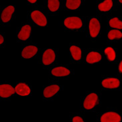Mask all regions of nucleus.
I'll return each instance as SVG.
<instances>
[{"mask_svg":"<svg viewBox=\"0 0 122 122\" xmlns=\"http://www.w3.org/2000/svg\"><path fill=\"white\" fill-rule=\"evenodd\" d=\"M64 25L69 29H79L82 26V21L77 17H69L64 21Z\"/></svg>","mask_w":122,"mask_h":122,"instance_id":"nucleus-1","label":"nucleus"},{"mask_svg":"<svg viewBox=\"0 0 122 122\" xmlns=\"http://www.w3.org/2000/svg\"><path fill=\"white\" fill-rule=\"evenodd\" d=\"M31 17L33 21L40 26H46L47 25V19L40 11H34L31 14Z\"/></svg>","mask_w":122,"mask_h":122,"instance_id":"nucleus-2","label":"nucleus"},{"mask_svg":"<svg viewBox=\"0 0 122 122\" xmlns=\"http://www.w3.org/2000/svg\"><path fill=\"white\" fill-rule=\"evenodd\" d=\"M98 100L97 95L93 93H90L89 95L86 97V98L84 100L83 102V107L86 109H91L93 108Z\"/></svg>","mask_w":122,"mask_h":122,"instance_id":"nucleus-3","label":"nucleus"},{"mask_svg":"<svg viewBox=\"0 0 122 122\" xmlns=\"http://www.w3.org/2000/svg\"><path fill=\"white\" fill-rule=\"evenodd\" d=\"M100 23L99 21L96 19L93 18L90 20L89 24V32H90V36L92 37H96L99 34V31H100Z\"/></svg>","mask_w":122,"mask_h":122,"instance_id":"nucleus-4","label":"nucleus"},{"mask_svg":"<svg viewBox=\"0 0 122 122\" xmlns=\"http://www.w3.org/2000/svg\"><path fill=\"white\" fill-rule=\"evenodd\" d=\"M121 117L116 112H107L101 117V122H120Z\"/></svg>","mask_w":122,"mask_h":122,"instance_id":"nucleus-5","label":"nucleus"},{"mask_svg":"<svg viewBox=\"0 0 122 122\" xmlns=\"http://www.w3.org/2000/svg\"><path fill=\"white\" fill-rule=\"evenodd\" d=\"M15 93L13 87L8 84H2L0 86V96L1 97H9Z\"/></svg>","mask_w":122,"mask_h":122,"instance_id":"nucleus-6","label":"nucleus"},{"mask_svg":"<svg viewBox=\"0 0 122 122\" xmlns=\"http://www.w3.org/2000/svg\"><path fill=\"white\" fill-rule=\"evenodd\" d=\"M56 59V55L53 50L51 49L47 50L43 55V63L44 65L48 66L54 61Z\"/></svg>","mask_w":122,"mask_h":122,"instance_id":"nucleus-7","label":"nucleus"},{"mask_svg":"<svg viewBox=\"0 0 122 122\" xmlns=\"http://www.w3.org/2000/svg\"><path fill=\"white\" fill-rule=\"evenodd\" d=\"M120 85V81L117 78H107L103 80L102 86L106 88L115 89L117 88Z\"/></svg>","mask_w":122,"mask_h":122,"instance_id":"nucleus-8","label":"nucleus"},{"mask_svg":"<svg viewBox=\"0 0 122 122\" xmlns=\"http://www.w3.org/2000/svg\"><path fill=\"white\" fill-rule=\"evenodd\" d=\"M37 50H38L36 46H27L22 51L21 56L23 58L30 59L36 54L37 52Z\"/></svg>","mask_w":122,"mask_h":122,"instance_id":"nucleus-9","label":"nucleus"},{"mask_svg":"<svg viewBox=\"0 0 122 122\" xmlns=\"http://www.w3.org/2000/svg\"><path fill=\"white\" fill-rule=\"evenodd\" d=\"M15 90V93L21 96H28L31 92V89L29 87V86L23 83H21L17 85Z\"/></svg>","mask_w":122,"mask_h":122,"instance_id":"nucleus-10","label":"nucleus"},{"mask_svg":"<svg viewBox=\"0 0 122 122\" xmlns=\"http://www.w3.org/2000/svg\"><path fill=\"white\" fill-rule=\"evenodd\" d=\"M14 11H15V8L14 7L11 5L7 7L6 8L3 10L1 14V20L4 23L8 22L11 20V15L14 12Z\"/></svg>","mask_w":122,"mask_h":122,"instance_id":"nucleus-11","label":"nucleus"},{"mask_svg":"<svg viewBox=\"0 0 122 122\" xmlns=\"http://www.w3.org/2000/svg\"><path fill=\"white\" fill-rule=\"evenodd\" d=\"M60 90V87L57 85H52V86L47 87L43 91V96L47 98L51 97L54 96L57 92Z\"/></svg>","mask_w":122,"mask_h":122,"instance_id":"nucleus-12","label":"nucleus"},{"mask_svg":"<svg viewBox=\"0 0 122 122\" xmlns=\"http://www.w3.org/2000/svg\"><path fill=\"white\" fill-rule=\"evenodd\" d=\"M30 33H31V27L29 25H26L21 28L20 32L18 34V38L21 40H27L30 36Z\"/></svg>","mask_w":122,"mask_h":122,"instance_id":"nucleus-13","label":"nucleus"},{"mask_svg":"<svg viewBox=\"0 0 122 122\" xmlns=\"http://www.w3.org/2000/svg\"><path fill=\"white\" fill-rule=\"evenodd\" d=\"M51 73L53 76H57V77H63V76H68L70 73V71L66 67H58L52 69Z\"/></svg>","mask_w":122,"mask_h":122,"instance_id":"nucleus-14","label":"nucleus"},{"mask_svg":"<svg viewBox=\"0 0 122 122\" xmlns=\"http://www.w3.org/2000/svg\"><path fill=\"white\" fill-rule=\"evenodd\" d=\"M102 60V56L97 52L92 51L88 53L86 57V61L89 63H94L99 62Z\"/></svg>","mask_w":122,"mask_h":122,"instance_id":"nucleus-15","label":"nucleus"},{"mask_svg":"<svg viewBox=\"0 0 122 122\" xmlns=\"http://www.w3.org/2000/svg\"><path fill=\"white\" fill-rule=\"evenodd\" d=\"M113 6V1L112 0H106L98 5V9L101 11H108Z\"/></svg>","mask_w":122,"mask_h":122,"instance_id":"nucleus-16","label":"nucleus"},{"mask_svg":"<svg viewBox=\"0 0 122 122\" xmlns=\"http://www.w3.org/2000/svg\"><path fill=\"white\" fill-rule=\"evenodd\" d=\"M70 51L73 58L75 60H79L81 57V50L79 47L72 46L70 47Z\"/></svg>","mask_w":122,"mask_h":122,"instance_id":"nucleus-17","label":"nucleus"},{"mask_svg":"<svg viewBox=\"0 0 122 122\" xmlns=\"http://www.w3.org/2000/svg\"><path fill=\"white\" fill-rule=\"evenodd\" d=\"M81 4L80 0H67L66 1V7L69 10H76Z\"/></svg>","mask_w":122,"mask_h":122,"instance_id":"nucleus-18","label":"nucleus"},{"mask_svg":"<svg viewBox=\"0 0 122 122\" xmlns=\"http://www.w3.org/2000/svg\"><path fill=\"white\" fill-rule=\"evenodd\" d=\"M104 53L107 56V59L109 61H114L115 59H116V52H115V51H114V50L113 49L112 47H107L106 50H105V51H104Z\"/></svg>","mask_w":122,"mask_h":122,"instance_id":"nucleus-19","label":"nucleus"},{"mask_svg":"<svg viewBox=\"0 0 122 122\" xmlns=\"http://www.w3.org/2000/svg\"><path fill=\"white\" fill-rule=\"evenodd\" d=\"M109 25L113 28L122 30V21H121L117 17H114L109 20Z\"/></svg>","mask_w":122,"mask_h":122,"instance_id":"nucleus-20","label":"nucleus"},{"mask_svg":"<svg viewBox=\"0 0 122 122\" xmlns=\"http://www.w3.org/2000/svg\"><path fill=\"white\" fill-rule=\"evenodd\" d=\"M122 37V33L117 30H111L108 33V38L109 40H113L114 39H120Z\"/></svg>","mask_w":122,"mask_h":122,"instance_id":"nucleus-21","label":"nucleus"},{"mask_svg":"<svg viewBox=\"0 0 122 122\" xmlns=\"http://www.w3.org/2000/svg\"><path fill=\"white\" fill-rule=\"evenodd\" d=\"M60 7V1L58 0H49L48 8L51 11H56Z\"/></svg>","mask_w":122,"mask_h":122,"instance_id":"nucleus-22","label":"nucleus"},{"mask_svg":"<svg viewBox=\"0 0 122 122\" xmlns=\"http://www.w3.org/2000/svg\"><path fill=\"white\" fill-rule=\"evenodd\" d=\"M73 122H84L83 120L82 119L81 117H80L79 116H76V117H74L72 119Z\"/></svg>","mask_w":122,"mask_h":122,"instance_id":"nucleus-23","label":"nucleus"},{"mask_svg":"<svg viewBox=\"0 0 122 122\" xmlns=\"http://www.w3.org/2000/svg\"><path fill=\"white\" fill-rule=\"evenodd\" d=\"M119 71L121 73H122V61L120 62L119 66Z\"/></svg>","mask_w":122,"mask_h":122,"instance_id":"nucleus-24","label":"nucleus"},{"mask_svg":"<svg viewBox=\"0 0 122 122\" xmlns=\"http://www.w3.org/2000/svg\"><path fill=\"white\" fill-rule=\"evenodd\" d=\"M3 41H4V40H3V36L1 35V36H0V44H2L3 42Z\"/></svg>","mask_w":122,"mask_h":122,"instance_id":"nucleus-25","label":"nucleus"},{"mask_svg":"<svg viewBox=\"0 0 122 122\" xmlns=\"http://www.w3.org/2000/svg\"><path fill=\"white\" fill-rule=\"evenodd\" d=\"M28 1H29V2H30V3H35V2H36L37 1L36 0H29Z\"/></svg>","mask_w":122,"mask_h":122,"instance_id":"nucleus-26","label":"nucleus"},{"mask_svg":"<svg viewBox=\"0 0 122 122\" xmlns=\"http://www.w3.org/2000/svg\"><path fill=\"white\" fill-rule=\"evenodd\" d=\"M119 2L122 3V0H119Z\"/></svg>","mask_w":122,"mask_h":122,"instance_id":"nucleus-27","label":"nucleus"}]
</instances>
